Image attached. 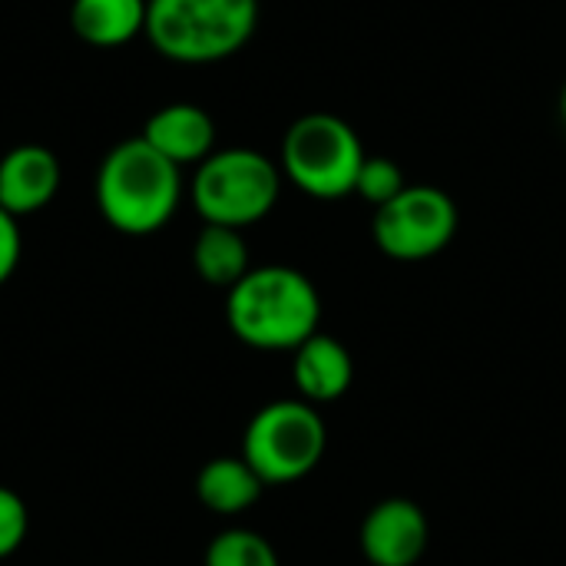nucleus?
<instances>
[{
    "mask_svg": "<svg viewBox=\"0 0 566 566\" xmlns=\"http://www.w3.org/2000/svg\"><path fill=\"white\" fill-rule=\"evenodd\" d=\"M365 146L335 113L298 116L282 139V176L312 199H345L355 192Z\"/></svg>",
    "mask_w": 566,
    "mask_h": 566,
    "instance_id": "obj_6",
    "label": "nucleus"
},
{
    "mask_svg": "<svg viewBox=\"0 0 566 566\" xmlns=\"http://www.w3.org/2000/svg\"><path fill=\"white\" fill-rule=\"evenodd\" d=\"M292 381H295L302 401L332 405L352 388L355 361L338 338L315 332L308 342H302L292 352Z\"/></svg>",
    "mask_w": 566,
    "mask_h": 566,
    "instance_id": "obj_11",
    "label": "nucleus"
},
{
    "mask_svg": "<svg viewBox=\"0 0 566 566\" xmlns=\"http://www.w3.org/2000/svg\"><path fill=\"white\" fill-rule=\"evenodd\" d=\"M328 448V428L315 405L285 398L259 408L242 434V458L265 488H282L308 478Z\"/></svg>",
    "mask_w": 566,
    "mask_h": 566,
    "instance_id": "obj_5",
    "label": "nucleus"
},
{
    "mask_svg": "<svg viewBox=\"0 0 566 566\" xmlns=\"http://www.w3.org/2000/svg\"><path fill=\"white\" fill-rule=\"evenodd\" d=\"M428 517L408 497H388L361 521V554L371 566H415L428 551Z\"/></svg>",
    "mask_w": 566,
    "mask_h": 566,
    "instance_id": "obj_8",
    "label": "nucleus"
},
{
    "mask_svg": "<svg viewBox=\"0 0 566 566\" xmlns=\"http://www.w3.org/2000/svg\"><path fill=\"white\" fill-rule=\"evenodd\" d=\"M20 255H23V235H20L17 216L0 209V285L10 282V275L17 272Z\"/></svg>",
    "mask_w": 566,
    "mask_h": 566,
    "instance_id": "obj_18",
    "label": "nucleus"
},
{
    "mask_svg": "<svg viewBox=\"0 0 566 566\" xmlns=\"http://www.w3.org/2000/svg\"><path fill=\"white\" fill-rule=\"evenodd\" d=\"M405 189H408V179H405V172H401V166L395 159H388V156H365L358 182H355V192L365 202L381 209L391 199H398Z\"/></svg>",
    "mask_w": 566,
    "mask_h": 566,
    "instance_id": "obj_16",
    "label": "nucleus"
},
{
    "mask_svg": "<svg viewBox=\"0 0 566 566\" xmlns=\"http://www.w3.org/2000/svg\"><path fill=\"white\" fill-rule=\"evenodd\" d=\"M192 265L206 285H216L226 292L252 269L242 232L229 226H202L192 245Z\"/></svg>",
    "mask_w": 566,
    "mask_h": 566,
    "instance_id": "obj_14",
    "label": "nucleus"
},
{
    "mask_svg": "<svg viewBox=\"0 0 566 566\" xmlns=\"http://www.w3.org/2000/svg\"><path fill=\"white\" fill-rule=\"evenodd\" d=\"M30 531V511L23 497L10 488H0V560L17 554Z\"/></svg>",
    "mask_w": 566,
    "mask_h": 566,
    "instance_id": "obj_17",
    "label": "nucleus"
},
{
    "mask_svg": "<svg viewBox=\"0 0 566 566\" xmlns=\"http://www.w3.org/2000/svg\"><path fill=\"white\" fill-rule=\"evenodd\" d=\"M262 491H265L262 478L249 468V461L242 454L239 458H212L196 478L199 504L219 517L245 514L249 507L259 504Z\"/></svg>",
    "mask_w": 566,
    "mask_h": 566,
    "instance_id": "obj_13",
    "label": "nucleus"
},
{
    "mask_svg": "<svg viewBox=\"0 0 566 566\" xmlns=\"http://www.w3.org/2000/svg\"><path fill=\"white\" fill-rule=\"evenodd\" d=\"M458 206L438 186H411L375 209L371 235L375 245L395 262H424L441 255L458 235Z\"/></svg>",
    "mask_w": 566,
    "mask_h": 566,
    "instance_id": "obj_7",
    "label": "nucleus"
},
{
    "mask_svg": "<svg viewBox=\"0 0 566 566\" xmlns=\"http://www.w3.org/2000/svg\"><path fill=\"white\" fill-rule=\"evenodd\" d=\"M146 10L149 0H73L70 27L83 43L113 50L146 33Z\"/></svg>",
    "mask_w": 566,
    "mask_h": 566,
    "instance_id": "obj_12",
    "label": "nucleus"
},
{
    "mask_svg": "<svg viewBox=\"0 0 566 566\" xmlns=\"http://www.w3.org/2000/svg\"><path fill=\"white\" fill-rule=\"evenodd\" d=\"M560 116H564V123H566V83H564V90H560Z\"/></svg>",
    "mask_w": 566,
    "mask_h": 566,
    "instance_id": "obj_19",
    "label": "nucleus"
},
{
    "mask_svg": "<svg viewBox=\"0 0 566 566\" xmlns=\"http://www.w3.org/2000/svg\"><path fill=\"white\" fill-rule=\"evenodd\" d=\"M96 209L123 235H153L179 209L182 169L143 136L113 146L96 169Z\"/></svg>",
    "mask_w": 566,
    "mask_h": 566,
    "instance_id": "obj_2",
    "label": "nucleus"
},
{
    "mask_svg": "<svg viewBox=\"0 0 566 566\" xmlns=\"http://www.w3.org/2000/svg\"><path fill=\"white\" fill-rule=\"evenodd\" d=\"M60 159L53 149L23 143L0 159V209L10 216H33L53 202L60 192Z\"/></svg>",
    "mask_w": 566,
    "mask_h": 566,
    "instance_id": "obj_9",
    "label": "nucleus"
},
{
    "mask_svg": "<svg viewBox=\"0 0 566 566\" xmlns=\"http://www.w3.org/2000/svg\"><path fill=\"white\" fill-rule=\"evenodd\" d=\"M232 335L259 352H295L322 325L315 282L292 265L249 269L226 295Z\"/></svg>",
    "mask_w": 566,
    "mask_h": 566,
    "instance_id": "obj_1",
    "label": "nucleus"
},
{
    "mask_svg": "<svg viewBox=\"0 0 566 566\" xmlns=\"http://www.w3.org/2000/svg\"><path fill=\"white\" fill-rule=\"evenodd\" d=\"M143 139L179 169L199 166L216 153V123L196 103H169L146 119Z\"/></svg>",
    "mask_w": 566,
    "mask_h": 566,
    "instance_id": "obj_10",
    "label": "nucleus"
},
{
    "mask_svg": "<svg viewBox=\"0 0 566 566\" xmlns=\"http://www.w3.org/2000/svg\"><path fill=\"white\" fill-rule=\"evenodd\" d=\"M206 566H282L275 547L249 531V527H232L212 537L206 547Z\"/></svg>",
    "mask_w": 566,
    "mask_h": 566,
    "instance_id": "obj_15",
    "label": "nucleus"
},
{
    "mask_svg": "<svg viewBox=\"0 0 566 566\" xmlns=\"http://www.w3.org/2000/svg\"><path fill=\"white\" fill-rule=\"evenodd\" d=\"M259 27V0H149L146 36L159 56L186 66L235 56Z\"/></svg>",
    "mask_w": 566,
    "mask_h": 566,
    "instance_id": "obj_3",
    "label": "nucleus"
},
{
    "mask_svg": "<svg viewBox=\"0 0 566 566\" xmlns=\"http://www.w3.org/2000/svg\"><path fill=\"white\" fill-rule=\"evenodd\" d=\"M189 196L206 226L242 232L275 209L282 196V169L259 149H216L196 166Z\"/></svg>",
    "mask_w": 566,
    "mask_h": 566,
    "instance_id": "obj_4",
    "label": "nucleus"
}]
</instances>
